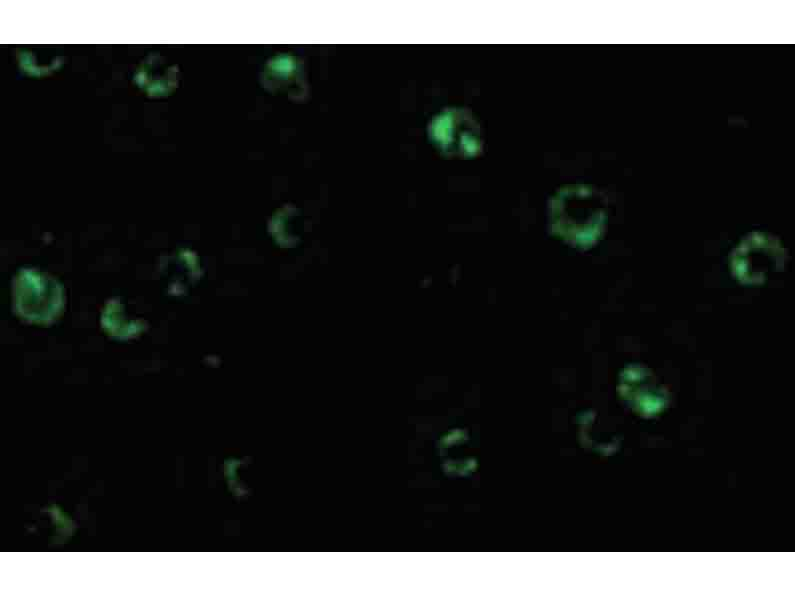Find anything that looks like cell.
Listing matches in <instances>:
<instances>
[{"label": "cell", "mask_w": 795, "mask_h": 596, "mask_svg": "<svg viewBox=\"0 0 795 596\" xmlns=\"http://www.w3.org/2000/svg\"><path fill=\"white\" fill-rule=\"evenodd\" d=\"M785 253L773 237L755 233L735 249L731 265L735 276L744 283L758 284L782 269Z\"/></svg>", "instance_id": "cell-1"}]
</instances>
